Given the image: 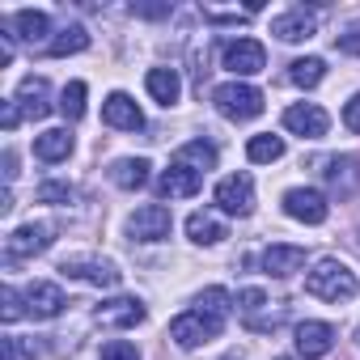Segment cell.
I'll return each instance as SVG.
<instances>
[{
	"label": "cell",
	"mask_w": 360,
	"mask_h": 360,
	"mask_svg": "<svg viewBox=\"0 0 360 360\" xmlns=\"http://www.w3.org/2000/svg\"><path fill=\"white\" fill-rule=\"evenodd\" d=\"M22 301H26V297H18V288H5V292H0V305H5V309H0V318H5V322H18V318L26 314Z\"/></svg>",
	"instance_id": "cell-35"
},
{
	"label": "cell",
	"mask_w": 360,
	"mask_h": 360,
	"mask_svg": "<svg viewBox=\"0 0 360 360\" xmlns=\"http://www.w3.org/2000/svg\"><path fill=\"white\" fill-rule=\"evenodd\" d=\"M301 263H305V246H284V242H276V246H267V250L259 255V267H263L267 276H276V280L292 276Z\"/></svg>",
	"instance_id": "cell-16"
},
{
	"label": "cell",
	"mask_w": 360,
	"mask_h": 360,
	"mask_svg": "<svg viewBox=\"0 0 360 360\" xmlns=\"http://www.w3.org/2000/svg\"><path fill=\"white\" fill-rule=\"evenodd\" d=\"M292 85H301V89H314L322 77H326V64L318 60V56H305V60H292Z\"/></svg>",
	"instance_id": "cell-28"
},
{
	"label": "cell",
	"mask_w": 360,
	"mask_h": 360,
	"mask_svg": "<svg viewBox=\"0 0 360 360\" xmlns=\"http://www.w3.org/2000/svg\"><path fill=\"white\" fill-rule=\"evenodd\" d=\"M18 102L26 106L30 119H43V115L51 110V102H47V81H43V77H26V81L18 85Z\"/></svg>",
	"instance_id": "cell-23"
},
{
	"label": "cell",
	"mask_w": 360,
	"mask_h": 360,
	"mask_svg": "<svg viewBox=\"0 0 360 360\" xmlns=\"http://www.w3.org/2000/svg\"><path fill=\"white\" fill-rule=\"evenodd\" d=\"M94 318L102 326H140L144 322V305L136 297H115V301H102L94 309Z\"/></svg>",
	"instance_id": "cell-17"
},
{
	"label": "cell",
	"mask_w": 360,
	"mask_h": 360,
	"mask_svg": "<svg viewBox=\"0 0 360 360\" xmlns=\"http://www.w3.org/2000/svg\"><path fill=\"white\" fill-rule=\"evenodd\" d=\"M314 30H318V18L309 13V9H288V13H280L276 22H271V34L280 39V43H305V39H314Z\"/></svg>",
	"instance_id": "cell-13"
},
{
	"label": "cell",
	"mask_w": 360,
	"mask_h": 360,
	"mask_svg": "<svg viewBox=\"0 0 360 360\" xmlns=\"http://www.w3.org/2000/svg\"><path fill=\"white\" fill-rule=\"evenodd\" d=\"M335 347V326L330 322H301L297 326V352L305 360H322Z\"/></svg>",
	"instance_id": "cell-15"
},
{
	"label": "cell",
	"mask_w": 360,
	"mask_h": 360,
	"mask_svg": "<svg viewBox=\"0 0 360 360\" xmlns=\"http://www.w3.org/2000/svg\"><path fill=\"white\" fill-rule=\"evenodd\" d=\"M322 169V183L330 187V195H339V200H352L356 191H360V161L356 157H326V161H318Z\"/></svg>",
	"instance_id": "cell-5"
},
{
	"label": "cell",
	"mask_w": 360,
	"mask_h": 360,
	"mask_svg": "<svg viewBox=\"0 0 360 360\" xmlns=\"http://www.w3.org/2000/svg\"><path fill=\"white\" fill-rule=\"evenodd\" d=\"M5 360H18V339H13V335L5 339Z\"/></svg>",
	"instance_id": "cell-40"
},
{
	"label": "cell",
	"mask_w": 360,
	"mask_h": 360,
	"mask_svg": "<svg viewBox=\"0 0 360 360\" xmlns=\"http://www.w3.org/2000/svg\"><path fill=\"white\" fill-rule=\"evenodd\" d=\"M259 13V5L255 9H204V22H212V26H238V22H250Z\"/></svg>",
	"instance_id": "cell-30"
},
{
	"label": "cell",
	"mask_w": 360,
	"mask_h": 360,
	"mask_svg": "<svg viewBox=\"0 0 360 360\" xmlns=\"http://www.w3.org/2000/svg\"><path fill=\"white\" fill-rule=\"evenodd\" d=\"M68 153H72V136H68V127H51V131L34 136V157H39V161H64Z\"/></svg>",
	"instance_id": "cell-22"
},
{
	"label": "cell",
	"mask_w": 360,
	"mask_h": 360,
	"mask_svg": "<svg viewBox=\"0 0 360 360\" xmlns=\"http://www.w3.org/2000/svg\"><path fill=\"white\" fill-rule=\"evenodd\" d=\"M229 301H233V297H229L225 288H204V292H200V309H208V314H217V318H229V309H233Z\"/></svg>",
	"instance_id": "cell-31"
},
{
	"label": "cell",
	"mask_w": 360,
	"mask_h": 360,
	"mask_svg": "<svg viewBox=\"0 0 360 360\" xmlns=\"http://www.w3.org/2000/svg\"><path fill=\"white\" fill-rule=\"evenodd\" d=\"M343 127H347V131H360V94L347 102V110H343Z\"/></svg>",
	"instance_id": "cell-36"
},
{
	"label": "cell",
	"mask_w": 360,
	"mask_h": 360,
	"mask_svg": "<svg viewBox=\"0 0 360 360\" xmlns=\"http://www.w3.org/2000/svg\"><path fill=\"white\" fill-rule=\"evenodd\" d=\"M187 238H191L195 246H217V242L229 238V229L221 225L217 212H191V217H187Z\"/></svg>",
	"instance_id": "cell-19"
},
{
	"label": "cell",
	"mask_w": 360,
	"mask_h": 360,
	"mask_svg": "<svg viewBox=\"0 0 360 360\" xmlns=\"http://www.w3.org/2000/svg\"><path fill=\"white\" fill-rule=\"evenodd\" d=\"M0 123H5V131H13L22 123V106L18 102H5V110H0Z\"/></svg>",
	"instance_id": "cell-37"
},
{
	"label": "cell",
	"mask_w": 360,
	"mask_h": 360,
	"mask_svg": "<svg viewBox=\"0 0 360 360\" xmlns=\"http://www.w3.org/2000/svg\"><path fill=\"white\" fill-rule=\"evenodd\" d=\"M335 47H339V51H347V56H360V34H339V39H335Z\"/></svg>",
	"instance_id": "cell-38"
},
{
	"label": "cell",
	"mask_w": 360,
	"mask_h": 360,
	"mask_svg": "<svg viewBox=\"0 0 360 360\" xmlns=\"http://www.w3.org/2000/svg\"><path fill=\"white\" fill-rule=\"evenodd\" d=\"M200 187H204V174L191 169V165H178V161L161 174V183H157V191L165 200H191V195H200Z\"/></svg>",
	"instance_id": "cell-12"
},
{
	"label": "cell",
	"mask_w": 360,
	"mask_h": 360,
	"mask_svg": "<svg viewBox=\"0 0 360 360\" xmlns=\"http://www.w3.org/2000/svg\"><path fill=\"white\" fill-rule=\"evenodd\" d=\"M51 225L47 221H30V225H22V229H13L9 238H5V263L13 267L18 259H30V255H43L47 246H51Z\"/></svg>",
	"instance_id": "cell-4"
},
{
	"label": "cell",
	"mask_w": 360,
	"mask_h": 360,
	"mask_svg": "<svg viewBox=\"0 0 360 360\" xmlns=\"http://www.w3.org/2000/svg\"><path fill=\"white\" fill-rule=\"evenodd\" d=\"M13 26H18V39H26V43H43V39L51 34V18H47L43 9H22V13H13Z\"/></svg>",
	"instance_id": "cell-25"
},
{
	"label": "cell",
	"mask_w": 360,
	"mask_h": 360,
	"mask_svg": "<svg viewBox=\"0 0 360 360\" xmlns=\"http://www.w3.org/2000/svg\"><path fill=\"white\" fill-rule=\"evenodd\" d=\"M221 60H225V68L238 72V77H255V72L267 68V51H263V43H255V39H233V43H225Z\"/></svg>",
	"instance_id": "cell-8"
},
{
	"label": "cell",
	"mask_w": 360,
	"mask_h": 360,
	"mask_svg": "<svg viewBox=\"0 0 360 360\" xmlns=\"http://www.w3.org/2000/svg\"><path fill=\"white\" fill-rule=\"evenodd\" d=\"M246 157H250V161H259V165H271V161H280V157H284V140H280V136H250Z\"/></svg>",
	"instance_id": "cell-27"
},
{
	"label": "cell",
	"mask_w": 360,
	"mask_h": 360,
	"mask_svg": "<svg viewBox=\"0 0 360 360\" xmlns=\"http://www.w3.org/2000/svg\"><path fill=\"white\" fill-rule=\"evenodd\" d=\"M263 305H267V292H263V288H242V292H238V309H242L246 318H255Z\"/></svg>",
	"instance_id": "cell-34"
},
{
	"label": "cell",
	"mask_w": 360,
	"mask_h": 360,
	"mask_svg": "<svg viewBox=\"0 0 360 360\" xmlns=\"http://www.w3.org/2000/svg\"><path fill=\"white\" fill-rule=\"evenodd\" d=\"M356 343H360V330H356Z\"/></svg>",
	"instance_id": "cell-43"
},
{
	"label": "cell",
	"mask_w": 360,
	"mask_h": 360,
	"mask_svg": "<svg viewBox=\"0 0 360 360\" xmlns=\"http://www.w3.org/2000/svg\"><path fill=\"white\" fill-rule=\"evenodd\" d=\"M60 115H64L68 123H77V119L85 115V81L64 85V94H60Z\"/></svg>",
	"instance_id": "cell-29"
},
{
	"label": "cell",
	"mask_w": 360,
	"mask_h": 360,
	"mask_svg": "<svg viewBox=\"0 0 360 360\" xmlns=\"http://www.w3.org/2000/svg\"><path fill=\"white\" fill-rule=\"evenodd\" d=\"M102 123L115 127V131H140L144 127V115H140V106L127 94H110L102 102Z\"/></svg>",
	"instance_id": "cell-14"
},
{
	"label": "cell",
	"mask_w": 360,
	"mask_h": 360,
	"mask_svg": "<svg viewBox=\"0 0 360 360\" xmlns=\"http://www.w3.org/2000/svg\"><path fill=\"white\" fill-rule=\"evenodd\" d=\"M68 301H64V292H60V284H47V280H34L30 288H26V314H34V318H56L60 309H64Z\"/></svg>",
	"instance_id": "cell-18"
},
{
	"label": "cell",
	"mask_w": 360,
	"mask_h": 360,
	"mask_svg": "<svg viewBox=\"0 0 360 360\" xmlns=\"http://www.w3.org/2000/svg\"><path fill=\"white\" fill-rule=\"evenodd\" d=\"M284 212L292 221H301V225H322L326 212H330V204L314 187H292V191H284Z\"/></svg>",
	"instance_id": "cell-10"
},
{
	"label": "cell",
	"mask_w": 360,
	"mask_h": 360,
	"mask_svg": "<svg viewBox=\"0 0 360 360\" xmlns=\"http://www.w3.org/2000/svg\"><path fill=\"white\" fill-rule=\"evenodd\" d=\"M110 178H115V187H123V191H140L148 183V161L144 157H119L110 165Z\"/></svg>",
	"instance_id": "cell-21"
},
{
	"label": "cell",
	"mask_w": 360,
	"mask_h": 360,
	"mask_svg": "<svg viewBox=\"0 0 360 360\" xmlns=\"http://www.w3.org/2000/svg\"><path fill=\"white\" fill-rule=\"evenodd\" d=\"M174 161H178V165H191V169H200V174H208V169H217V144L191 140V144H183V148L174 153Z\"/></svg>",
	"instance_id": "cell-24"
},
{
	"label": "cell",
	"mask_w": 360,
	"mask_h": 360,
	"mask_svg": "<svg viewBox=\"0 0 360 360\" xmlns=\"http://www.w3.org/2000/svg\"><path fill=\"white\" fill-rule=\"evenodd\" d=\"M284 127L297 131L301 140H322L326 127H330V115L322 106H314V102H297V106L284 110Z\"/></svg>",
	"instance_id": "cell-9"
},
{
	"label": "cell",
	"mask_w": 360,
	"mask_h": 360,
	"mask_svg": "<svg viewBox=\"0 0 360 360\" xmlns=\"http://www.w3.org/2000/svg\"><path fill=\"white\" fill-rule=\"evenodd\" d=\"M305 292L318 297V301L339 305V301H352V297L360 292V280H356V271H352L347 263H339V259H318L314 271L305 276Z\"/></svg>",
	"instance_id": "cell-1"
},
{
	"label": "cell",
	"mask_w": 360,
	"mask_h": 360,
	"mask_svg": "<svg viewBox=\"0 0 360 360\" xmlns=\"http://www.w3.org/2000/svg\"><path fill=\"white\" fill-rule=\"evenodd\" d=\"M276 360H292V356H276Z\"/></svg>",
	"instance_id": "cell-42"
},
{
	"label": "cell",
	"mask_w": 360,
	"mask_h": 360,
	"mask_svg": "<svg viewBox=\"0 0 360 360\" xmlns=\"http://www.w3.org/2000/svg\"><path fill=\"white\" fill-rule=\"evenodd\" d=\"M169 229H174V217H169L165 204H144V208H136V217L127 221V233H131L136 242H161V238H169Z\"/></svg>",
	"instance_id": "cell-7"
},
{
	"label": "cell",
	"mask_w": 360,
	"mask_h": 360,
	"mask_svg": "<svg viewBox=\"0 0 360 360\" xmlns=\"http://www.w3.org/2000/svg\"><path fill=\"white\" fill-rule=\"evenodd\" d=\"M144 89L153 94V102L174 106V102H178V94H183V81H178V72H174V68H148Z\"/></svg>",
	"instance_id": "cell-20"
},
{
	"label": "cell",
	"mask_w": 360,
	"mask_h": 360,
	"mask_svg": "<svg viewBox=\"0 0 360 360\" xmlns=\"http://www.w3.org/2000/svg\"><path fill=\"white\" fill-rule=\"evenodd\" d=\"M60 276L81 280V284H94V288H115L119 284V271L106 259H64L60 263Z\"/></svg>",
	"instance_id": "cell-11"
},
{
	"label": "cell",
	"mask_w": 360,
	"mask_h": 360,
	"mask_svg": "<svg viewBox=\"0 0 360 360\" xmlns=\"http://www.w3.org/2000/svg\"><path fill=\"white\" fill-rule=\"evenodd\" d=\"M39 204H72V187L68 183H43L39 187Z\"/></svg>",
	"instance_id": "cell-33"
},
{
	"label": "cell",
	"mask_w": 360,
	"mask_h": 360,
	"mask_svg": "<svg viewBox=\"0 0 360 360\" xmlns=\"http://www.w3.org/2000/svg\"><path fill=\"white\" fill-rule=\"evenodd\" d=\"M221 326H225V318H217L208 309H187L169 322V339L178 347H200V343H212L221 335Z\"/></svg>",
	"instance_id": "cell-3"
},
{
	"label": "cell",
	"mask_w": 360,
	"mask_h": 360,
	"mask_svg": "<svg viewBox=\"0 0 360 360\" xmlns=\"http://www.w3.org/2000/svg\"><path fill=\"white\" fill-rule=\"evenodd\" d=\"M98 356H102V360H140L136 343H123V339H106Z\"/></svg>",
	"instance_id": "cell-32"
},
{
	"label": "cell",
	"mask_w": 360,
	"mask_h": 360,
	"mask_svg": "<svg viewBox=\"0 0 360 360\" xmlns=\"http://www.w3.org/2000/svg\"><path fill=\"white\" fill-rule=\"evenodd\" d=\"M221 360H242V356H238V352H229V356H221Z\"/></svg>",
	"instance_id": "cell-41"
},
{
	"label": "cell",
	"mask_w": 360,
	"mask_h": 360,
	"mask_svg": "<svg viewBox=\"0 0 360 360\" xmlns=\"http://www.w3.org/2000/svg\"><path fill=\"white\" fill-rule=\"evenodd\" d=\"M212 102H217V110H221L225 119H233V123H246V119H259V115H263V89L242 85V81H229V85L212 89Z\"/></svg>",
	"instance_id": "cell-2"
},
{
	"label": "cell",
	"mask_w": 360,
	"mask_h": 360,
	"mask_svg": "<svg viewBox=\"0 0 360 360\" xmlns=\"http://www.w3.org/2000/svg\"><path fill=\"white\" fill-rule=\"evenodd\" d=\"M217 208L229 212V217H246L255 208V183L250 174H229L217 183Z\"/></svg>",
	"instance_id": "cell-6"
},
{
	"label": "cell",
	"mask_w": 360,
	"mask_h": 360,
	"mask_svg": "<svg viewBox=\"0 0 360 360\" xmlns=\"http://www.w3.org/2000/svg\"><path fill=\"white\" fill-rule=\"evenodd\" d=\"M131 13H136V18H165V13H169V5H136Z\"/></svg>",
	"instance_id": "cell-39"
},
{
	"label": "cell",
	"mask_w": 360,
	"mask_h": 360,
	"mask_svg": "<svg viewBox=\"0 0 360 360\" xmlns=\"http://www.w3.org/2000/svg\"><path fill=\"white\" fill-rule=\"evenodd\" d=\"M85 47H89V34H85V26H64V30H60V39H51V43H47V56L64 60V56H77V51H85Z\"/></svg>",
	"instance_id": "cell-26"
}]
</instances>
